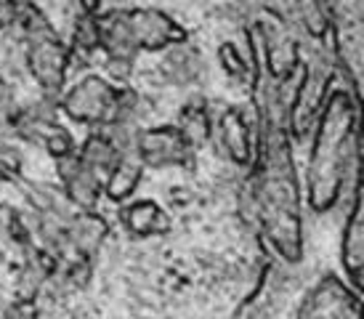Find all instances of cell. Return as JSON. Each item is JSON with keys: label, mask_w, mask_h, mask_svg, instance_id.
Instances as JSON below:
<instances>
[{"label": "cell", "mask_w": 364, "mask_h": 319, "mask_svg": "<svg viewBox=\"0 0 364 319\" xmlns=\"http://www.w3.org/2000/svg\"><path fill=\"white\" fill-rule=\"evenodd\" d=\"M354 128V104L346 93H338L324 112V128L319 130L316 150L311 160V205L327 210L335 202L338 187L346 176L348 157L356 155V144H348V133Z\"/></svg>", "instance_id": "obj_1"}, {"label": "cell", "mask_w": 364, "mask_h": 319, "mask_svg": "<svg viewBox=\"0 0 364 319\" xmlns=\"http://www.w3.org/2000/svg\"><path fill=\"white\" fill-rule=\"evenodd\" d=\"M298 319H362L359 293L348 290L335 277L322 279L316 288L306 296Z\"/></svg>", "instance_id": "obj_2"}, {"label": "cell", "mask_w": 364, "mask_h": 319, "mask_svg": "<svg viewBox=\"0 0 364 319\" xmlns=\"http://www.w3.org/2000/svg\"><path fill=\"white\" fill-rule=\"evenodd\" d=\"M67 110L77 120H114L117 117V96L102 80H82L70 93Z\"/></svg>", "instance_id": "obj_3"}, {"label": "cell", "mask_w": 364, "mask_h": 319, "mask_svg": "<svg viewBox=\"0 0 364 319\" xmlns=\"http://www.w3.org/2000/svg\"><path fill=\"white\" fill-rule=\"evenodd\" d=\"M144 160L146 162H154V165H162V162H181L183 152H186V144L178 133L173 130H157V133H146L139 144Z\"/></svg>", "instance_id": "obj_4"}, {"label": "cell", "mask_w": 364, "mask_h": 319, "mask_svg": "<svg viewBox=\"0 0 364 319\" xmlns=\"http://www.w3.org/2000/svg\"><path fill=\"white\" fill-rule=\"evenodd\" d=\"M359 199L354 202V210H351V219L346 224V237H343V266L348 271L351 282L359 290V282H362V263H364V248H362V219H359Z\"/></svg>", "instance_id": "obj_5"}, {"label": "cell", "mask_w": 364, "mask_h": 319, "mask_svg": "<svg viewBox=\"0 0 364 319\" xmlns=\"http://www.w3.org/2000/svg\"><path fill=\"white\" fill-rule=\"evenodd\" d=\"M125 224H128V229L136 231L139 237L157 234V231L168 229V221L162 216V210L149 205V202H141V205H133L131 210H125Z\"/></svg>", "instance_id": "obj_6"}, {"label": "cell", "mask_w": 364, "mask_h": 319, "mask_svg": "<svg viewBox=\"0 0 364 319\" xmlns=\"http://www.w3.org/2000/svg\"><path fill=\"white\" fill-rule=\"evenodd\" d=\"M221 130H223V136H226V144H229V150H232L234 157L247 160V155H250V150H247V130H245V125L240 122V117H237V115H226Z\"/></svg>", "instance_id": "obj_7"}]
</instances>
